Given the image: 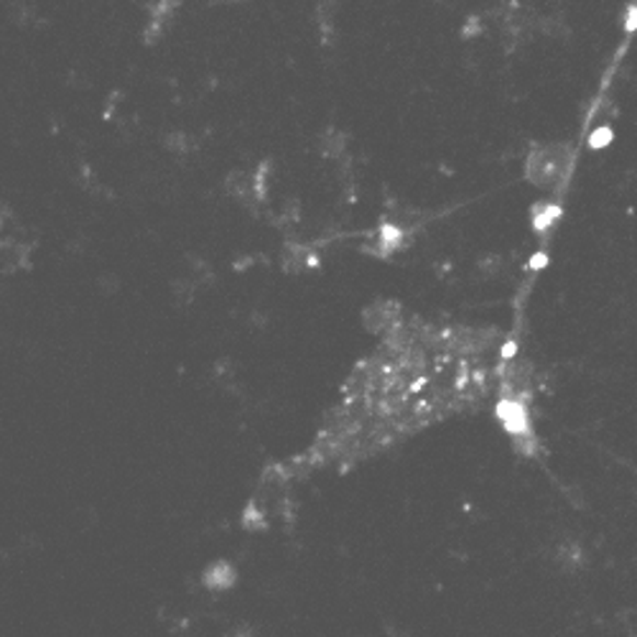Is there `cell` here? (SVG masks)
I'll return each mask as SVG.
<instances>
[{"instance_id":"obj_4","label":"cell","mask_w":637,"mask_h":637,"mask_svg":"<svg viewBox=\"0 0 637 637\" xmlns=\"http://www.w3.org/2000/svg\"><path fill=\"white\" fill-rule=\"evenodd\" d=\"M544 263H546V258H544V255H541V258H533V269H541V265H544Z\"/></svg>"},{"instance_id":"obj_2","label":"cell","mask_w":637,"mask_h":637,"mask_svg":"<svg viewBox=\"0 0 637 637\" xmlns=\"http://www.w3.org/2000/svg\"><path fill=\"white\" fill-rule=\"evenodd\" d=\"M558 215H561V209H558V207H548V209L544 212V215H541V217L536 219V227H538V230H544V227H548L550 223H554V219H556Z\"/></svg>"},{"instance_id":"obj_1","label":"cell","mask_w":637,"mask_h":637,"mask_svg":"<svg viewBox=\"0 0 637 637\" xmlns=\"http://www.w3.org/2000/svg\"><path fill=\"white\" fill-rule=\"evenodd\" d=\"M498 413L502 426H505L510 434H525V431H528V413H525V408L521 403H515V400H502Z\"/></svg>"},{"instance_id":"obj_3","label":"cell","mask_w":637,"mask_h":637,"mask_svg":"<svg viewBox=\"0 0 637 637\" xmlns=\"http://www.w3.org/2000/svg\"><path fill=\"white\" fill-rule=\"evenodd\" d=\"M610 144V130H596L594 136H592V146L594 148H602V146H607Z\"/></svg>"}]
</instances>
